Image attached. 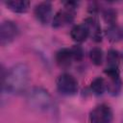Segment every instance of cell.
Instances as JSON below:
<instances>
[{
	"label": "cell",
	"instance_id": "obj_1",
	"mask_svg": "<svg viewBox=\"0 0 123 123\" xmlns=\"http://www.w3.org/2000/svg\"><path fill=\"white\" fill-rule=\"evenodd\" d=\"M29 67L19 62L13 65L2 77V88L9 93L18 94L25 90L29 82Z\"/></svg>",
	"mask_w": 123,
	"mask_h": 123
},
{
	"label": "cell",
	"instance_id": "obj_2",
	"mask_svg": "<svg viewBox=\"0 0 123 123\" xmlns=\"http://www.w3.org/2000/svg\"><path fill=\"white\" fill-rule=\"evenodd\" d=\"M27 102L32 109L45 111L52 106V98L47 90L41 87H34L27 94Z\"/></svg>",
	"mask_w": 123,
	"mask_h": 123
},
{
	"label": "cell",
	"instance_id": "obj_3",
	"mask_svg": "<svg viewBox=\"0 0 123 123\" xmlns=\"http://www.w3.org/2000/svg\"><path fill=\"white\" fill-rule=\"evenodd\" d=\"M57 88L63 95H74L78 90V82L72 75L63 73L57 79Z\"/></svg>",
	"mask_w": 123,
	"mask_h": 123
},
{
	"label": "cell",
	"instance_id": "obj_4",
	"mask_svg": "<svg viewBox=\"0 0 123 123\" xmlns=\"http://www.w3.org/2000/svg\"><path fill=\"white\" fill-rule=\"evenodd\" d=\"M90 123H111L112 111L106 104L96 106L89 114Z\"/></svg>",
	"mask_w": 123,
	"mask_h": 123
},
{
	"label": "cell",
	"instance_id": "obj_5",
	"mask_svg": "<svg viewBox=\"0 0 123 123\" xmlns=\"http://www.w3.org/2000/svg\"><path fill=\"white\" fill-rule=\"evenodd\" d=\"M17 26L12 21H4L0 26V43L2 46L11 43L17 36Z\"/></svg>",
	"mask_w": 123,
	"mask_h": 123
},
{
	"label": "cell",
	"instance_id": "obj_6",
	"mask_svg": "<svg viewBox=\"0 0 123 123\" xmlns=\"http://www.w3.org/2000/svg\"><path fill=\"white\" fill-rule=\"evenodd\" d=\"M74 19V10L64 7V9L60 10L53 17L52 25L54 28H61L69 23Z\"/></svg>",
	"mask_w": 123,
	"mask_h": 123
},
{
	"label": "cell",
	"instance_id": "obj_7",
	"mask_svg": "<svg viewBox=\"0 0 123 123\" xmlns=\"http://www.w3.org/2000/svg\"><path fill=\"white\" fill-rule=\"evenodd\" d=\"M34 13L37 17V19L42 23V24H47L52 15V5L50 2H41L37 4L35 8Z\"/></svg>",
	"mask_w": 123,
	"mask_h": 123
},
{
	"label": "cell",
	"instance_id": "obj_8",
	"mask_svg": "<svg viewBox=\"0 0 123 123\" xmlns=\"http://www.w3.org/2000/svg\"><path fill=\"white\" fill-rule=\"evenodd\" d=\"M84 24L86 26L88 30V34L94 41H101L102 35H101V27L98 21L93 17H88L85 20Z\"/></svg>",
	"mask_w": 123,
	"mask_h": 123
},
{
	"label": "cell",
	"instance_id": "obj_9",
	"mask_svg": "<svg viewBox=\"0 0 123 123\" xmlns=\"http://www.w3.org/2000/svg\"><path fill=\"white\" fill-rule=\"evenodd\" d=\"M72 60H73V57H72V53L70 49L62 48L59 50L56 54V62L58 65L62 68L68 67L71 64Z\"/></svg>",
	"mask_w": 123,
	"mask_h": 123
},
{
	"label": "cell",
	"instance_id": "obj_10",
	"mask_svg": "<svg viewBox=\"0 0 123 123\" xmlns=\"http://www.w3.org/2000/svg\"><path fill=\"white\" fill-rule=\"evenodd\" d=\"M70 36L74 41L83 42L87 38L89 34H88V30H87L86 26L83 23V24L75 25L70 31Z\"/></svg>",
	"mask_w": 123,
	"mask_h": 123
},
{
	"label": "cell",
	"instance_id": "obj_11",
	"mask_svg": "<svg viewBox=\"0 0 123 123\" xmlns=\"http://www.w3.org/2000/svg\"><path fill=\"white\" fill-rule=\"evenodd\" d=\"M6 5L8 9L11 10L12 12H17V13H23L28 11L30 2L25 0H12V1L6 2Z\"/></svg>",
	"mask_w": 123,
	"mask_h": 123
},
{
	"label": "cell",
	"instance_id": "obj_12",
	"mask_svg": "<svg viewBox=\"0 0 123 123\" xmlns=\"http://www.w3.org/2000/svg\"><path fill=\"white\" fill-rule=\"evenodd\" d=\"M106 36L109 40L112 42L119 41L123 39V28L119 27L118 25H110L106 30Z\"/></svg>",
	"mask_w": 123,
	"mask_h": 123
},
{
	"label": "cell",
	"instance_id": "obj_13",
	"mask_svg": "<svg viewBox=\"0 0 123 123\" xmlns=\"http://www.w3.org/2000/svg\"><path fill=\"white\" fill-rule=\"evenodd\" d=\"M90 88L95 95H102L104 91L107 89V85L105 80L101 77L95 78L90 84Z\"/></svg>",
	"mask_w": 123,
	"mask_h": 123
},
{
	"label": "cell",
	"instance_id": "obj_14",
	"mask_svg": "<svg viewBox=\"0 0 123 123\" xmlns=\"http://www.w3.org/2000/svg\"><path fill=\"white\" fill-rule=\"evenodd\" d=\"M107 85V90L111 95H116L121 90V80L119 77H113L109 78V82L106 83Z\"/></svg>",
	"mask_w": 123,
	"mask_h": 123
},
{
	"label": "cell",
	"instance_id": "obj_15",
	"mask_svg": "<svg viewBox=\"0 0 123 123\" xmlns=\"http://www.w3.org/2000/svg\"><path fill=\"white\" fill-rule=\"evenodd\" d=\"M107 63H108V67L118 68L119 53H118L116 50L111 49V50L108 52V55H107Z\"/></svg>",
	"mask_w": 123,
	"mask_h": 123
},
{
	"label": "cell",
	"instance_id": "obj_16",
	"mask_svg": "<svg viewBox=\"0 0 123 123\" xmlns=\"http://www.w3.org/2000/svg\"><path fill=\"white\" fill-rule=\"evenodd\" d=\"M89 59L95 65H100L103 62V51L99 47H94L89 51Z\"/></svg>",
	"mask_w": 123,
	"mask_h": 123
},
{
	"label": "cell",
	"instance_id": "obj_17",
	"mask_svg": "<svg viewBox=\"0 0 123 123\" xmlns=\"http://www.w3.org/2000/svg\"><path fill=\"white\" fill-rule=\"evenodd\" d=\"M103 17L107 23L110 25H113L116 21V12L112 9H107L103 12Z\"/></svg>",
	"mask_w": 123,
	"mask_h": 123
},
{
	"label": "cell",
	"instance_id": "obj_18",
	"mask_svg": "<svg viewBox=\"0 0 123 123\" xmlns=\"http://www.w3.org/2000/svg\"><path fill=\"white\" fill-rule=\"evenodd\" d=\"M70 50H71L72 57H73L74 61L80 62V61L83 60V58H84V50L80 45H75Z\"/></svg>",
	"mask_w": 123,
	"mask_h": 123
}]
</instances>
